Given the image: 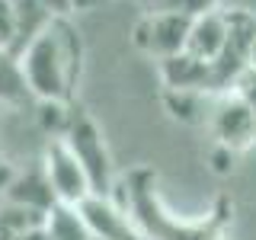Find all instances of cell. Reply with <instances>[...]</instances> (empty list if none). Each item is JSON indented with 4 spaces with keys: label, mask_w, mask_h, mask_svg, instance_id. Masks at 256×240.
<instances>
[{
    "label": "cell",
    "mask_w": 256,
    "mask_h": 240,
    "mask_svg": "<svg viewBox=\"0 0 256 240\" xmlns=\"http://www.w3.org/2000/svg\"><path fill=\"white\" fill-rule=\"evenodd\" d=\"M189 26H192V20L180 13H141V20L132 29V42L148 58L164 61V58L186 52Z\"/></svg>",
    "instance_id": "4"
},
{
    "label": "cell",
    "mask_w": 256,
    "mask_h": 240,
    "mask_svg": "<svg viewBox=\"0 0 256 240\" xmlns=\"http://www.w3.org/2000/svg\"><path fill=\"white\" fill-rule=\"evenodd\" d=\"M0 52H16V0H0Z\"/></svg>",
    "instance_id": "17"
},
{
    "label": "cell",
    "mask_w": 256,
    "mask_h": 240,
    "mask_svg": "<svg viewBox=\"0 0 256 240\" xmlns=\"http://www.w3.org/2000/svg\"><path fill=\"white\" fill-rule=\"evenodd\" d=\"M16 61L32 100L68 106L80 74V38L68 20H52L16 54Z\"/></svg>",
    "instance_id": "1"
},
{
    "label": "cell",
    "mask_w": 256,
    "mask_h": 240,
    "mask_svg": "<svg viewBox=\"0 0 256 240\" xmlns=\"http://www.w3.org/2000/svg\"><path fill=\"white\" fill-rule=\"evenodd\" d=\"M48 214L42 212H32L26 205H13V202H4L0 205V240H20L26 230L45 224Z\"/></svg>",
    "instance_id": "14"
},
{
    "label": "cell",
    "mask_w": 256,
    "mask_h": 240,
    "mask_svg": "<svg viewBox=\"0 0 256 240\" xmlns=\"http://www.w3.org/2000/svg\"><path fill=\"white\" fill-rule=\"evenodd\" d=\"M250 68H256V42H253V52H250Z\"/></svg>",
    "instance_id": "22"
},
{
    "label": "cell",
    "mask_w": 256,
    "mask_h": 240,
    "mask_svg": "<svg viewBox=\"0 0 256 240\" xmlns=\"http://www.w3.org/2000/svg\"><path fill=\"white\" fill-rule=\"evenodd\" d=\"M42 173H45V180H48V186H52L58 205H80L93 192L84 166L77 164V157L70 154V148L61 138H52V144L45 148Z\"/></svg>",
    "instance_id": "6"
},
{
    "label": "cell",
    "mask_w": 256,
    "mask_h": 240,
    "mask_svg": "<svg viewBox=\"0 0 256 240\" xmlns=\"http://www.w3.org/2000/svg\"><path fill=\"white\" fill-rule=\"evenodd\" d=\"M208 157H212V170H214V173H228L230 166H234L237 150H230V148H224V144H214V141H212V150H208Z\"/></svg>",
    "instance_id": "19"
},
{
    "label": "cell",
    "mask_w": 256,
    "mask_h": 240,
    "mask_svg": "<svg viewBox=\"0 0 256 240\" xmlns=\"http://www.w3.org/2000/svg\"><path fill=\"white\" fill-rule=\"evenodd\" d=\"M125 208L132 212L134 224L141 228L144 240H221V218H176V214L160 202L154 189V173L134 170L128 180Z\"/></svg>",
    "instance_id": "2"
},
{
    "label": "cell",
    "mask_w": 256,
    "mask_h": 240,
    "mask_svg": "<svg viewBox=\"0 0 256 240\" xmlns=\"http://www.w3.org/2000/svg\"><path fill=\"white\" fill-rule=\"evenodd\" d=\"M253 42H256V16L250 10H228V42H224V52L214 61V74H218L224 93L230 90L240 70L250 68Z\"/></svg>",
    "instance_id": "8"
},
{
    "label": "cell",
    "mask_w": 256,
    "mask_h": 240,
    "mask_svg": "<svg viewBox=\"0 0 256 240\" xmlns=\"http://www.w3.org/2000/svg\"><path fill=\"white\" fill-rule=\"evenodd\" d=\"M208 132L214 144H224L230 150H246L256 141V112L240 100L237 93H218L214 96L212 116H208Z\"/></svg>",
    "instance_id": "5"
},
{
    "label": "cell",
    "mask_w": 256,
    "mask_h": 240,
    "mask_svg": "<svg viewBox=\"0 0 256 240\" xmlns=\"http://www.w3.org/2000/svg\"><path fill=\"white\" fill-rule=\"evenodd\" d=\"M20 240H52V234H48V228L45 224H38V228H32V230H26Z\"/></svg>",
    "instance_id": "21"
},
{
    "label": "cell",
    "mask_w": 256,
    "mask_h": 240,
    "mask_svg": "<svg viewBox=\"0 0 256 240\" xmlns=\"http://www.w3.org/2000/svg\"><path fill=\"white\" fill-rule=\"evenodd\" d=\"M38 4H42L45 10L54 16V20H68V16L77 10V4H80V0H38Z\"/></svg>",
    "instance_id": "20"
},
{
    "label": "cell",
    "mask_w": 256,
    "mask_h": 240,
    "mask_svg": "<svg viewBox=\"0 0 256 240\" xmlns=\"http://www.w3.org/2000/svg\"><path fill=\"white\" fill-rule=\"evenodd\" d=\"M138 4L144 6V13H180V16H189V20L221 6L218 0H138Z\"/></svg>",
    "instance_id": "16"
},
{
    "label": "cell",
    "mask_w": 256,
    "mask_h": 240,
    "mask_svg": "<svg viewBox=\"0 0 256 240\" xmlns=\"http://www.w3.org/2000/svg\"><path fill=\"white\" fill-rule=\"evenodd\" d=\"M224 42H228V10L214 6V10H208V13L192 20L186 52L192 58H198V61L214 64L218 54L224 52Z\"/></svg>",
    "instance_id": "10"
},
{
    "label": "cell",
    "mask_w": 256,
    "mask_h": 240,
    "mask_svg": "<svg viewBox=\"0 0 256 240\" xmlns=\"http://www.w3.org/2000/svg\"><path fill=\"white\" fill-rule=\"evenodd\" d=\"M164 90H198V93H224L214 74V64L192 58L189 52L157 61Z\"/></svg>",
    "instance_id": "9"
},
{
    "label": "cell",
    "mask_w": 256,
    "mask_h": 240,
    "mask_svg": "<svg viewBox=\"0 0 256 240\" xmlns=\"http://www.w3.org/2000/svg\"><path fill=\"white\" fill-rule=\"evenodd\" d=\"M61 141L70 148L77 164L84 166V173H86L96 196H112V189H116V164H112L109 144L102 138L100 125L86 112H70Z\"/></svg>",
    "instance_id": "3"
},
{
    "label": "cell",
    "mask_w": 256,
    "mask_h": 240,
    "mask_svg": "<svg viewBox=\"0 0 256 240\" xmlns=\"http://www.w3.org/2000/svg\"><path fill=\"white\" fill-rule=\"evenodd\" d=\"M29 96L20 74V61L10 52H0V102H22Z\"/></svg>",
    "instance_id": "15"
},
{
    "label": "cell",
    "mask_w": 256,
    "mask_h": 240,
    "mask_svg": "<svg viewBox=\"0 0 256 240\" xmlns=\"http://www.w3.org/2000/svg\"><path fill=\"white\" fill-rule=\"evenodd\" d=\"M4 202H13V205H26L32 208V212H42L48 214L54 205V192L52 186H48V180H45V173L42 170H29V173H20V176H13V180H6L4 182Z\"/></svg>",
    "instance_id": "11"
},
{
    "label": "cell",
    "mask_w": 256,
    "mask_h": 240,
    "mask_svg": "<svg viewBox=\"0 0 256 240\" xmlns=\"http://www.w3.org/2000/svg\"><path fill=\"white\" fill-rule=\"evenodd\" d=\"M74 208L80 212L84 224L90 228L93 240H144L141 228L134 224L125 202H116L112 196H96V192H90Z\"/></svg>",
    "instance_id": "7"
},
{
    "label": "cell",
    "mask_w": 256,
    "mask_h": 240,
    "mask_svg": "<svg viewBox=\"0 0 256 240\" xmlns=\"http://www.w3.org/2000/svg\"><path fill=\"white\" fill-rule=\"evenodd\" d=\"M214 96L218 93H198V90H164L166 112L182 125H208Z\"/></svg>",
    "instance_id": "12"
},
{
    "label": "cell",
    "mask_w": 256,
    "mask_h": 240,
    "mask_svg": "<svg viewBox=\"0 0 256 240\" xmlns=\"http://www.w3.org/2000/svg\"><path fill=\"white\" fill-rule=\"evenodd\" d=\"M230 93H237L240 100L256 112V68H244V70H240L237 80L230 84Z\"/></svg>",
    "instance_id": "18"
},
{
    "label": "cell",
    "mask_w": 256,
    "mask_h": 240,
    "mask_svg": "<svg viewBox=\"0 0 256 240\" xmlns=\"http://www.w3.org/2000/svg\"><path fill=\"white\" fill-rule=\"evenodd\" d=\"M45 228L52 234V240H93L90 228L84 224L74 205H54L45 218Z\"/></svg>",
    "instance_id": "13"
}]
</instances>
